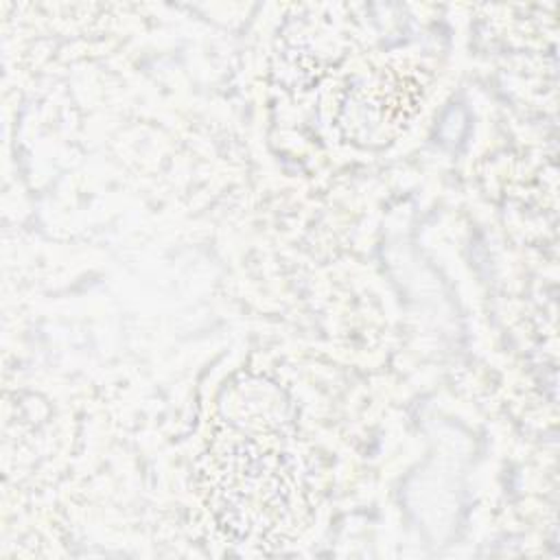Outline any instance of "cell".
Listing matches in <instances>:
<instances>
[{"mask_svg":"<svg viewBox=\"0 0 560 560\" xmlns=\"http://www.w3.org/2000/svg\"><path fill=\"white\" fill-rule=\"evenodd\" d=\"M201 494L219 529L238 542H287L308 516L295 459L265 440L214 444L201 468Z\"/></svg>","mask_w":560,"mask_h":560,"instance_id":"6da1fadb","label":"cell"}]
</instances>
